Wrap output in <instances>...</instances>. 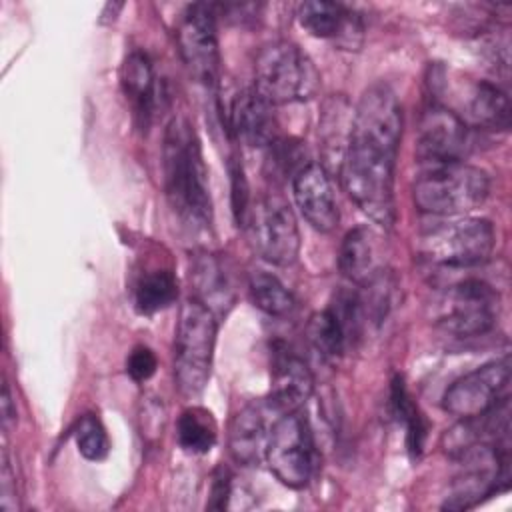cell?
Here are the masks:
<instances>
[{
  "instance_id": "9",
  "label": "cell",
  "mask_w": 512,
  "mask_h": 512,
  "mask_svg": "<svg viewBox=\"0 0 512 512\" xmlns=\"http://www.w3.org/2000/svg\"><path fill=\"white\" fill-rule=\"evenodd\" d=\"M244 226L254 250L270 264L288 266L298 258L300 232L292 208L274 196L250 204Z\"/></svg>"
},
{
  "instance_id": "16",
  "label": "cell",
  "mask_w": 512,
  "mask_h": 512,
  "mask_svg": "<svg viewBox=\"0 0 512 512\" xmlns=\"http://www.w3.org/2000/svg\"><path fill=\"white\" fill-rule=\"evenodd\" d=\"M272 106L262 100L254 88L234 94L224 108V122L232 134L256 148H270L276 138V120Z\"/></svg>"
},
{
  "instance_id": "14",
  "label": "cell",
  "mask_w": 512,
  "mask_h": 512,
  "mask_svg": "<svg viewBox=\"0 0 512 512\" xmlns=\"http://www.w3.org/2000/svg\"><path fill=\"white\" fill-rule=\"evenodd\" d=\"M280 414L284 412H280L268 398L250 402L232 416L228 426V450L234 462L256 466L264 460L272 424Z\"/></svg>"
},
{
  "instance_id": "23",
  "label": "cell",
  "mask_w": 512,
  "mask_h": 512,
  "mask_svg": "<svg viewBox=\"0 0 512 512\" xmlns=\"http://www.w3.org/2000/svg\"><path fill=\"white\" fill-rule=\"evenodd\" d=\"M178 296V282L170 268L154 266L138 274L132 288V302L138 314L150 316L168 308Z\"/></svg>"
},
{
  "instance_id": "17",
  "label": "cell",
  "mask_w": 512,
  "mask_h": 512,
  "mask_svg": "<svg viewBox=\"0 0 512 512\" xmlns=\"http://www.w3.org/2000/svg\"><path fill=\"white\" fill-rule=\"evenodd\" d=\"M314 392V376L308 364L286 344L276 342L272 352L270 402L280 412L300 410Z\"/></svg>"
},
{
  "instance_id": "11",
  "label": "cell",
  "mask_w": 512,
  "mask_h": 512,
  "mask_svg": "<svg viewBox=\"0 0 512 512\" xmlns=\"http://www.w3.org/2000/svg\"><path fill=\"white\" fill-rule=\"evenodd\" d=\"M510 388V362L492 360L474 368L472 372L454 380L444 396L442 408L458 420H470L484 416L500 402L508 400Z\"/></svg>"
},
{
  "instance_id": "18",
  "label": "cell",
  "mask_w": 512,
  "mask_h": 512,
  "mask_svg": "<svg viewBox=\"0 0 512 512\" xmlns=\"http://www.w3.org/2000/svg\"><path fill=\"white\" fill-rule=\"evenodd\" d=\"M338 266L344 278L360 288H374L384 282V264L378 256L372 228L356 226L344 236L338 254Z\"/></svg>"
},
{
  "instance_id": "15",
  "label": "cell",
  "mask_w": 512,
  "mask_h": 512,
  "mask_svg": "<svg viewBox=\"0 0 512 512\" xmlns=\"http://www.w3.org/2000/svg\"><path fill=\"white\" fill-rule=\"evenodd\" d=\"M294 200L306 222L318 232H332L338 226L340 212L326 168L308 162L292 180Z\"/></svg>"
},
{
  "instance_id": "6",
  "label": "cell",
  "mask_w": 512,
  "mask_h": 512,
  "mask_svg": "<svg viewBox=\"0 0 512 512\" xmlns=\"http://www.w3.org/2000/svg\"><path fill=\"white\" fill-rule=\"evenodd\" d=\"M496 232L490 220L462 216L438 222L420 236V254L444 268H472L490 260Z\"/></svg>"
},
{
  "instance_id": "29",
  "label": "cell",
  "mask_w": 512,
  "mask_h": 512,
  "mask_svg": "<svg viewBox=\"0 0 512 512\" xmlns=\"http://www.w3.org/2000/svg\"><path fill=\"white\" fill-rule=\"evenodd\" d=\"M158 366L156 354L148 346H136L126 360V372L134 382H144L154 376Z\"/></svg>"
},
{
  "instance_id": "7",
  "label": "cell",
  "mask_w": 512,
  "mask_h": 512,
  "mask_svg": "<svg viewBox=\"0 0 512 512\" xmlns=\"http://www.w3.org/2000/svg\"><path fill=\"white\" fill-rule=\"evenodd\" d=\"M264 460L284 486L302 488L308 484L314 470V440L302 408L284 412L274 420Z\"/></svg>"
},
{
  "instance_id": "25",
  "label": "cell",
  "mask_w": 512,
  "mask_h": 512,
  "mask_svg": "<svg viewBox=\"0 0 512 512\" xmlns=\"http://www.w3.org/2000/svg\"><path fill=\"white\" fill-rule=\"evenodd\" d=\"M390 406H392V414L394 418L404 426L406 430V444L412 456H420L422 448H424V440H426V420L420 414L418 406L412 402L404 380L400 376H394L392 380V390H390Z\"/></svg>"
},
{
  "instance_id": "13",
  "label": "cell",
  "mask_w": 512,
  "mask_h": 512,
  "mask_svg": "<svg viewBox=\"0 0 512 512\" xmlns=\"http://www.w3.org/2000/svg\"><path fill=\"white\" fill-rule=\"evenodd\" d=\"M468 150V124L448 106L432 104L420 118L414 152L432 166L462 162Z\"/></svg>"
},
{
  "instance_id": "31",
  "label": "cell",
  "mask_w": 512,
  "mask_h": 512,
  "mask_svg": "<svg viewBox=\"0 0 512 512\" xmlns=\"http://www.w3.org/2000/svg\"><path fill=\"white\" fill-rule=\"evenodd\" d=\"M0 508L10 512L16 510V482L6 454L2 456V472H0Z\"/></svg>"
},
{
  "instance_id": "8",
  "label": "cell",
  "mask_w": 512,
  "mask_h": 512,
  "mask_svg": "<svg viewBox=\"0 0 512 512\" xmlns=\"http://www.w3.org/2000/svg\"><path fill=\"white\" fill-rule=\"evenodd\" d=\"M498 316V292L478 278L450 286L440 302L436 324L456 338H474L492 330Z\"/></svg>"
},
{
  "instance_id": "22",
  "label": "cell",
  "mask_w": 512,
  "mask_h": 512,
  "mask_svg": "<svg viewBox=\"0 0 512 512\" xmlns=\"http://www.w3.org/2000/svg\"><path fill=\"white\" fill-rule=\"evenodd\" d=\"M190 282L196 292V300L202 302L208 310L218 314H226V310L234 302L232 288L224 274L222 264L212 254H196L190 262Z\"/></svg>"
},
{
  "instance_id": "2",
  "label": "cell",
  "mask_w": 512,
  "mask_h": 512,
  "mask_svg": "<svg viewBox=\"0 0 512 512\" xmlns=\"http://www.w3.org/2000/svg\"><path fill=\"white\" fill-rule=\"evenodd\" d=\"M164 190L172 210L190 228H206L212 222L208 170L200 140L184 116L170 120L162 144Z\"/></svg>"
},
{
  "instance_id": "10",
  "label": "cell",
  "mask_w": 512,
  "mask_h": 512,
  "mask_svg": "<svg viewBox=\"0 0 512 512\" xmlns=\"http://www.w3.org/2000/svg\"><path fill=\"white\" fill-rule=\"evenodd\" d=\"M176 44L188 72L208 86L220 76L216 12L212 4H188L176 22Z\"/></svg>"
},
{
  "instance_id": "20",
  "label": "cell",
  "mask_w": 512,
  "mask_h": 512,
  "mask_svg": "<svg viewBox=\"0 0 512 512\" xmlns=\"http://www.w3.org/2000/svg\"><path fill=\"white\" fill-rule=\"evenodd\" d=\"M300 26L316 38L346 40L352 44L354 36L362 32L360 18L340 2L308 0L298 6Z\"/></svg>"
},
{
  "instance_id": "5",
  "label": "cell",
  "mask_w": 512,
  "mask_h": 512,
  "mask_svg": "<svg viewBox=\"0 0 512 512\" xmlns=\"http://www.w3.org/2000/svg\"><path fill=\"white\" fill-rule=\"evenodd\" d=\"M218 318L196 298H188L178 316L174 338V378L180 394L196 396L204 390L212 370Z\"/></svg>"
},
{
  "instance_id": "12",
  "label": "cell",
  "mask_w": 512,
  "mask_h": 512,
  "mask_svg": "<svg viewBox=\"0 0 512 512\" xmlns=\"http://www.w3.org/2000/svg\"><path fill=\"white\" fill-rule=\"evenodd\" d=\"M362 322L364 300L356 292L340 290L324 310L310 318L308 336L324 360H338L360 336Z\"/></svg>"
},
{
  "instance_id": "28",
  "label": "cell",
  "mask_w": 512,
  "mask_h": 512,
  "mask_svg": "<svg viewBox=\"0 0 512 512\" xmlns=\"http://www.w3.org/2000/svg\"><path fill=\"white\" fill-rule=\"evenodd\" d=\"M228 172H230V188H232V214L236 224L244 226L250 210V188L244 176V168L236 156L230 158Z\"/></svg>"
},
{
  "instance_id": "1",
  "label": "cell",
  "mask_w": 512,
  "mask_h": 512,
  "mask_svg": "<svg viewBox=\"0 0 512 512\" xmlns=\"http://www.w3.org/2000/svg\"><path fill=\"white\" fill-rule=\"evenodd\" d=\"M402 136V106L394 90L374 84L360 96L340 158V180L350 200L376 224L390 228L394 168Z\"/></svg>"
},
{
  "instance_id": "19",
  "label": "cell",
  "mask_w": 512,
  "mask_h": 512,
  "mask_svg": "<svg viewBox=\"0 0 512 512\" xmlns=\"http://www.w3.org/2000/svg\"><path fill=\"white\" fill-rule=\"evenodd\" d=\"M120 82L136 126L148 130L158 106V84L150 58L140 50L130 52L122 64Z\"/></svg>"
},
{
  "instance_id": "27",
  "label": "cell",
  "mask_w": 512,
  "mask_h": 512,
  "mask_svg": "<svg viewBox=\"0 0 512 512\" xmlns=\"http://www.w3.org/2000/svg\"><path fill=\"white\" fill-rule=\"evenodd\" d=\"M74 440L78 446V452L92 462H100L110 452V440L106 434V428L94 414H84L74 430Z\"/></svg>"
},
{
  "instance_id": "30",
  "label": "cell",
  "mask_w": 512,
  "mask_h": 512,
  "mask_svg": "<svg viewBox=\"0 0 512 512\" xmlns=\"http://www.w3.org/2000/svg\"><path fill=\"white\" fill-rule=\"evenodd\" d=\"M232 496V474L228 468L220 466L214 476H212V486H210V500L208 508L210 510H224L228 506V500Z\"/></svg>"
},
{
  "instance_id": "26",
  "label": "cell",
  "mask_w": 512,
  "mask_h": 512,
  "mask_svg": "<svg viewBox=\"0 0 512 512\" xmlns=\"http://www.w3.org/2000/svg\"><path fill=\"white\" fill-rule=\"evenodd\" d=\"M248 288H250L252 302L268 316H278V318L288 316L296 306L292 292L274 274H268L262 270L252 272L248 280Z\"/></svg>"
},
{
  "instance_id": "4",
  "label": "cell",
  "mask_w": 512,
  "mask_h": 512,
  "mask_svg": "<svg viewBox=\"0 0 512 512\" xmlns=\"http://www.w3.org/2000/svg\"><path fill=\"white\" fill-rule=\"evenodd\" d=\"M490 194L488 174L466 162L434 166L412 190L418 210L434 216H464L480 208Z\"/></svg>"
},
{
  "instance_id": "3",
  "label": "cell",
  "mask_w": 512,
  "mask_h": 512,
  "mask_svg": "<svg viewBox=\"0 0 512 512\" xmlns=\"http://www.w3.org/2000/svg\"><path fill=\"white\" fill-rule=\"evenodd\" d=\"M320 74L304 50L288 40L264 46L254 60V90L270 106L316 96Z\"/></svg>"
},
{
  "instance_id": "24",
  "label": "cell",
  "mask_w": 512,
  "mask_h": 512,
  "mask_svg": "<svg viewBox=\"0 0 512 512\" xmlns=\"http://www.w3.org/2000/svg\"><path fill=\"white\" fill-rule=\"evenodd\" d=\"M178 444L188 454H206L212 450L218 438V428L212 414L206 408H186L178 418L176 428Z\"/></svg>"
},
{
  "instance_id": "32",
  "label": "cell",
  "mask_w": 512,
  "mask_h": 512,
  "mask_svg": "<svg viewBox=\"0 0 512 512\" xmlns=\"http://www.w3.org/2000/svg\"><path fill=\"white\" fill-rule=\"evenodd\" d=\"M2 428L8 430L14 422H16V406L12 402V394H10V388L8 384L2 386Z\"/></svg>"
},
{
  "instance_id": "21",
  "label": "cell",
  "mask_w": 512,
  "mask_h": 512,
  "mask_svg": "<svg viewBox=\"0 0 512 512\" xmlns=\"http://www.w3.org/2000/svg\"><path fill=\"white\" fill-rule=\"evenodd\" d=\"M462 110L460 118L480 128L508 130L510 126V98L498 84L486 80L472 82L462 100Z\"/></svg>"
}]
</instances>
